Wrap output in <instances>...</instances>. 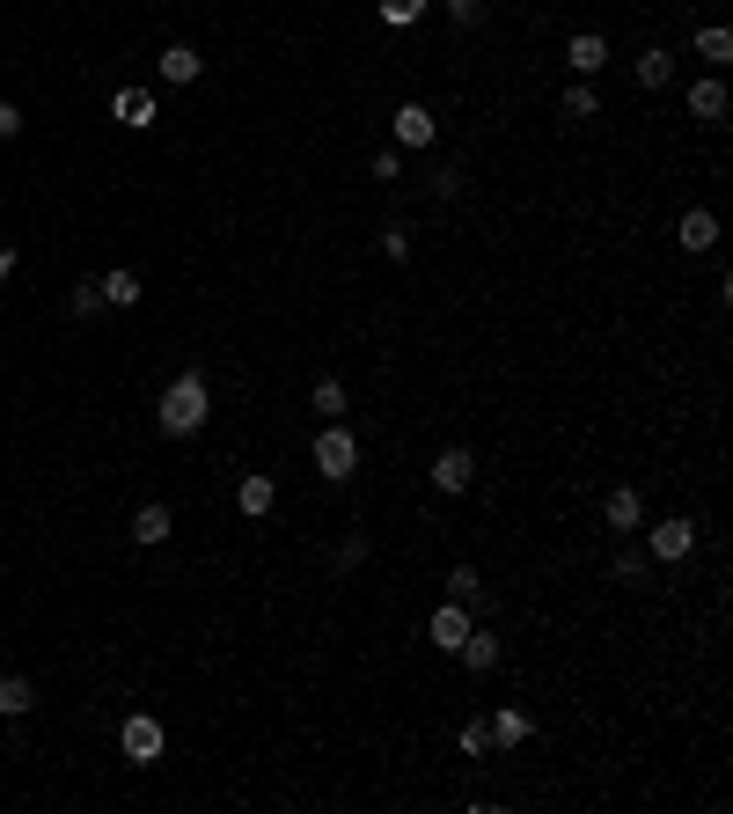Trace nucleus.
I'll list each match as a JSON object with an SVG mask.
<instances>
[{
	"label": "nucleus",
	"instance_id": "27",
	"mask_svg": "<svg viewBox=\"0 0 733 814\" xmlns=\"http://www.w3.org/2000/svg\"><path fill=\"white\" fill-rule=\"evenodd\" d=\"M440 8H448L455 30H477V22H485V0H440Z\"/></svg>",
	"mask_w": 733,
	"mask_h": 814
},
{
	"label": "nucleus",
	"instance_id": "3",
	"mask_svg": "<svg viewBox=\"0 0 733 814\" xmlns=\"http://www.w3.org/2000/svg\"><path fill=\"white\" fill-rule=\"evenodd\" d=\"M646 550L661 558V566H682V558L697 550V529H690V513H675V521H653V529H646Z\"/></svg>",
	"mask_w": 733,
	"mask_h": 814
},
{
	"label": "nucleus",
	"instance_id": "31",
	"mask_svg": "<svg viewBox=\"0 0 733 814\" xmlns=\"http://www.w3.org/2000/svg\"><path fill=\"white\" fill-rule=\"evenodd\" d=\"M616 580L638 587V580H646V558H638V550H616Z\"/></svg>",
	"mask_w": 733,
	"mask_h": 814
},
{
	"label": "nucleus",
	"instance_id": "9",
	"mask_svg": "<svg viewBox=\"0 0 733 814\" xmlns=\"http://www.w3.org/2000/svg\"><path fill=\"white\" fill-rule=\"evenodd\" d=\"M110 118H118L125 133H147V125L162 118V104H155L147 89H118V96H110Z\"/></svg>",
	"mask_w": 733,
	"mask_h": 814
},
{
	"label": "nucleus",
	"instance_id": "14",
	"mask_svg": "<svg viewBox=\"0 0 733 814\" xmlns=\"http://www.w3.org/2000/svg\"><path fill=\"white\" fill-rule=\"evenodd\" d=\"M37 712V683L30 675H0V719H30Z\"/></svg>",
	"mask_w": 733,
	"mask_h": 814
},
{
	"label": "nucleus",
	"instance_id": "33",
	"mask_svg": "<svg viewBox=\"0 0 733 814\" xmlns=\"http://www.w3.org/2000/svg\"><path fill=\"white\" fill-rule=\"evenodd\" d=\"M16 133H22V110L8 104V96H0V140H16Z\"/></svg>",
	"mask_w": 733,
	"mask_h": 814
},
{
	"label": "nucleus",
	"instance_id": "15",
	"mask_svg": "<svg viewBox=\"0 0 733 814\" xmlns=\"http://www.w3.org/2000/svg\"><path fill=\"white\" fill-rule=\"evenodd\" d=\"M198 73H206V59H198L192 45H162V81H169V89H184Z\"/></svg>",
	"mask_w": 733,
	"mask_h": 814
},
{
	"label": "nucleus",
	"instance_id": "34",
	"mask_svg": "<svg viewBox=\"0 0 733 814\" xmlns=\"http://www.w3.org/2000/svg\"><path fill=\"white\" fill-rule=\"evenodd\" d=\"M8 272H16V249L0 243V286H8Z\"/></svg>",
	"mask_w": 733,
	"mask_h": 814
},
{
	"label": "nucleus",
	"instance_id": "1",
	"mask_svg": "<svg viewBox=\"0 0 733 814\" xmlns=\"http://www.w3.org/2000/svg\"><path fill=\"white\" fill-rule=\"evenodd\" d=\"M206 419H213V390H206V374H176L169 390H162V411H155V425L169 433V441H192V433H206Z\"/></svg>",
	"mask_w": 733,
	"mask_h": 814
},
{
	"label": "nucleus",
	"instance_id": "30",
	"mask_svg": "<svg viewBox=\"0 0 733 814\" xmlns=\"http://www.w3.org/2000/svg\"><path fill=\"white\" fill-rule=\"evenodd\" d=\"M374 177H382V184L403 177V147H382V155H374Z\"/></svg>",
	"mask_w": 733,
	"mask_h": 814
},
{
	"label": "nucleus",
	"instance_id": "18",
	"mask_svg": "<svg viewBox=\"0 0 733 814\" xmlns=\"http://www.w3.org/2000/svg\"><path fill=\"white\" fill-rule=\"evenodd\" d=\"M697 59H704V67H733V30H726V22H704V30H697Z\"/></svg>",
	"mask_w": 733,
	"mask_h": 814
},
{
	"label": "nucleus",
	"instance_id": "20",
	"mask_svg": "<svg viewBox=\"0 0 733 814\" xmlns=\"http://www.w3.org/2000/svg\"><path fill=\"white\" fill-rule=\"evenodd\" d=\"M96 286H104V308H140V302H147V294H140V279H133V272H104V279H96Z\"/></svg>",
	"mask_w": 733,
	"mask_h": 814
},
{
	"label": "nucleus",
	"instance_id": "10",
	"mask_svg": "<svg viewBox=\"0 0 733 814\" xmlns=\"http://www.w3.org/2000/svg\"><path fill=\"white\" fill-rule=\"evenodd\" d=\"M440 140V118L426 104H397V147H433Z\"/></svg>",
	"mask_w": 733,
	"mask_h": 814
},
{
	"label": "nucleus",
	"instance_id": "25",
	"mask_svg": "<svg viewBox=\"0 0 733 814\" xmlns=\"http://www.w3.org/2000/svg\"><path fill=\"white\" fill-rule=\"evenodd\" d=\"M96 308H104V286H96V279H81V286H74V294H67V316H96Z\"/></svg>",
	"mask_w": 733,
	"mask_h": 814
},
{
	"label": "nucleus",
	"instance_id": "17",
	"mask_svg": "<svg viewBox=\"0 0 733 814\" xmlns=\"http://www.w3.org/2000/svg\"><path fill=\"white\" fill-rule=\"evenodd\" d=\"M690 118H704V125H719V118H726V81H719V73L690 89Z\"/></svg>",
	"mask_w": 733,
	"mask_h": 814
},
{
	"label": "nucleus",
	"instance_id": "8",
	"mask_svg": "<svg viewBox=\"0 0 733 814\" xmlns=\"http://www.w3.org/2000/svg\"><path fill=\"white\" fill-rule=\"evenodd\" d=\"M675 243L690 249V257H712V249H719V213L712 206H690V213H682V228H675Z\"/></svg>",
	"mask_w": 733,
	"mask_h": 814
},
{
	"label": "nucleus",
	"instance_id": "19",
	"mask_svg": "<svg viewBox=\"0 0 733 814\" xmlns=\"http://www.w3.org/2000/svg\"><path fill=\"white\" fill-rule=\"evenodd\" d=\"M169 529H176V521H169V507H140V513H133V543H147V550H155V543H169Z\"/></svg>",
	"mask_w": 733,
	"mask_h": 814
},
{
	"label": "nucleus",
	"instance_id": "21",
	"mask_svg": "<svg viewBox=\"0 0 733 814\" xmlns=\"http://www.w3.org/2000/svg\"><path fill=\"white\" fill-rule=\"evenodd\" d=\"M667 81H675V52H661V45L638 52V89H667Z\"/></svg>",
	"mask_w": 733,
	"mask_h": 814
},
{
	"label": "nucleus",
	"instance_id": "13",
	"mask_svg": "<svg viewBox=\"0 0 733 814\" xmlns=\"http://www.w3.org/2000/svg\"><path fill=\"white\" fill-rule=\"evenodd\" d=\"M565 59H573V73L587 81V73H602V67H609V37H602V30H579L573 45H565Z\"/></svg>",
	"mask_w": 733,
	"mask_h": 814
},
{
	"label": "nucleus",
	"instance_id": "29",
	"mask_svg": "<svg viewBox=\"0 0 733 814\" xmlns=\"http://www.w3.org/2000/svg\"><path fill=\"white\" fill-rule=\"evenodd\" d=\"M382 257H389V265H403V257H411V228L389 220V228H382Z\"/></svg>",
	"mask_w": 733,
	"mask_h": 814
},
{
	"label": "nucleus",
	"instance_id": "24",
	"mask_svg": "<svg viewBox=\"0 0 733 814\" xmlns=\"http://www.w3.org/2000/svg\"><path fill=\"white\" fill-rule=\"evenodd\" d=\"M309 404L323 411V419H345V382H331V374H323V382L309 390Z\"/></svg>",
	"mask_w": 733,
	"mask_h": 814
},
{
	"label": "nucleus",
	"instance_id": "4",
	"mask_svg": "<svg viewBox=\"0 0 733 814\" xmlns=\"http://www.w3.org/2000/svg\"><path fill=\"white\" fill-rule=\"evenodd\" d=\"M118 748H125V763H162V719L155 712H133L118 726Z\"/></svg>",
	"mask_w": 733,
	"mask_h": 814
},
{
	"label": "nucleus",
	"instance_id": "16",
	"mask_svg": "<svg viewBox=\"0 0 733 814\" xmlns=\"http://www.w3.org/2000/svg\"><path fill=\"white\" fill-rule=\"evenodd\" d=\"M272 499H280V484L264 478V470H250V478H243V484H235V507H243V513H250V521H257V513H272Z\"/></svg>",
	"mask_w": 733,
	"mask_h": 814
},
{
	"label": "nucleus",
	"instance_id": "7",
	"mask_svg": "<svg viewBox=\"0 0 733 814\" xmlns=\"http://www.w3.org/2000/svg\"><path fill=\"white\" fill-rule=\"evenodd\" d=\"M455 660H462V668H470V675H491V668H499V660H507V646H499V631H485V624H470V638L455 646Z\"/></svg>",
	"mask_w": 733,
	"mask_h": 814
},
{
	"label": "nucleus",
	"instance_id": "6",
	"mask_svg": "<svg viewBox=\"0 0 733 814\" xmlns=\"http://www.w3.org/2000/svg\"><path fill=\"white\" fill-rule=\"evenodd\" d=\"M470 602H440L433 609V617H426V638H433V646H440V654H455V646H462V638H470Z\"/></svg>",
	"mask_w": 733,
	"mask_h": 814
},
{
	"label": "nucleus",
	"instance_id": "12",
	"mask_svg": "<svg viewBox=\"0 0 733 814\" xmlns=\"http://www.w3.org/2000/svg\"><path fill=\"white\" fill-rule=\"evenodd\" d=\"M602 513H609V529H616V536H638V529H646V499H638V484H616Z\"/></svg>",
	"mask_w": 733,
	"mask_h": 814
},
{
	"label": "nucleus",
	"instance_id": "5",
	"mask_svg": "<svg viewBox=\"0 0 733 814\" xmlns=\"http://www.w3.org/2000/svg\"><path fill=\"white\" fill-rule=\"evenodd\" d=\"M426 478H433V492H470V484H477V455H470V448H440Z\"/></svg>",
	"mask_w": 733,
	"mask_h": 814
},
{
	"label": "nucleus",
	"instance_id": "22",
	"mask_svg": "<svg viewBox=\"0 0 733 814\" xmlns=\"http://www.w3.org/2000/svg\"><path fill=\"white\" fill-rule=\"evenodd\" d=\"M448 602H470V609L485 602V580H477V566H455V572H448Z\"/></svg>",
	"mask_w": 733,
	"mask_h": 814
},
{
	"label": "nucleus",
	"instance_id": "2",
	"mask_svg": "<svg viewBox=\"0 0 733 814\" xmlns=\"http://www.w3.org/2000/svg\"><path fill=\"white\" fill-rule=\"evenodd\" d=\"M309 455H315V470H323L331 484H345L352 470H360V441H352V425H345V419H323V433H315Z\"/></svg>",
	"mask_w": 733,
	"mask_h": 814
},
{
	"label": "nucleus",
	"instance_id": "32",
	"mask_svg": "<svg viewBox=\"0 0 733 814\" xmlns=\"http://www.w3.org/2000/svg\"><path fill=\"white\" fill-rule=\"evenodd\" d=\"M366 558V536H345V543H338V572H352Z\"/></svg>",
	"mask_w": 733,
	"mask_h": 814
},
{
	"label": "nucleus",
	"instance_id": "11",
	"mask_svg": "<svg viewBox=\"0 0 733 814\" xmlns=\"http://www.w3.org/2000/svg\"><path fill=\"white\" fill-rule=\"evenodd\" d=\"M485 726H491V742H499V748H521V742H536V712H521V705H499Z\"/></svg>",
	"mask_w": 733,
	"mask_h": 814
},
{
	"label": "nucleus",
	"instance_id": "26",
	"mask_svg": "<svg viewBox=\"0 0 733 814\" xmlns=\"http://www.w3.org/2000/svg\"><path fill=\"white\" fill-rule=\"evenodd\" d=\"M594 110H602V96H594L587 81L573 73V89H565V118H594Z\"/></svg>",
	"mask_w": 733,
	"mask_h": 814
},
{
	"label": "nucleus",
	"instance_id": "23",
	"mask_svg": "<svg viewBox=\"0 0 733 814\" xmlns=\"http://www.w3.org/2000/svg\"><path fill=\"white\" fill-rule=\"evenodd\" d=\"M374 16H382L389 30H411V22L426 16V0H374Z\"/></svg>",
	"mask_w": 733,
	"mask_h": 814
},
{
	"label": "nucleus",
	"instance_id": "28",
	"mask_svg": "<svg viewBox=\"0 0 733 814\" xmlns=\"http://www.w3.org/2000/svg\"><path fill=\"white\" fill-rule=\"evenodd\" d=\"M455 742H462V756H491V726H485V719H470L462 734H455Z\"/></svg>",
	"mask_w": 733,
	"mask_h": 814
}]
</instances>
